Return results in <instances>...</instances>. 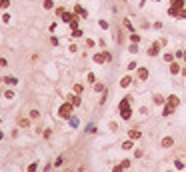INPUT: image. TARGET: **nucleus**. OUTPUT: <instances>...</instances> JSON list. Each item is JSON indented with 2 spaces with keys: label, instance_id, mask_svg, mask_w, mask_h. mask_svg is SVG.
<instances>
[{
  "label": "nucleus",
  "instance_id": "obj_8",
  "mask_svg": "<svg viewBox=\"0 0 186 172\" xmlns=\"http://www.w3.org/2000/svg\"><path fill=\"white\" fill-rule=\"evenodd\" d=\"M74 14H78L80 18H88V12H86L80 4H76V6H74Z\"/></svg>",
  "mask_w": 186,
  "mask_h": 172
},
{
  "label": "nucleus",
  "instance_id": "obj_7",
  "mask_svg": "<svg viewBox=\"0 0 186 172\" xmlns=\"http://www.w3.org/2000/svg\"><path fill=\"white\" fill-rule=\"evenodd\" d=\"M0 82H4L6 86H16L18 84V78H16V76H2Z\"/></svg>",
  "mask_w": 186,
  "mask_h": 172
},
{
  "label": "nucleus",
  "instance_id": "obj_11",
  "mask_svg": "<svg viewBox=\"0 0 186 172\" xmlns=\"http://www.w3.org/2000/svg\"><path fill=\"white\" fill-rule=\"evenodd\" d=\"M174 106H170V104H164L162 106V116H170V114H174Z\"/></svg>",
  "mask_w": 186,
  "mask_h": 172
},
{
  "label": "nucleus",
  "instance_id": "obj_40",
  "mask_svg": "<svg viewBox=\"0 0 186 172\" xmlns=\"http://www.w3.org/2000/svg\"><path fill=\"white\" fill-rule=\"evenodd\" d=\"M82 90H84L82 84H74V92H76V94H82Z\"/></svg>",
  "mask_w": 186,
  "mask_h": 172
},
{
  "label": "nucleus",
  "instance_id": "obj_43",
  "mask_svg": "<svg viewBox=\"0 0 186 172\" xmlns=\"http://www.w3.org/2000/svg\"><path fill=\"white\" fill-rule=\"evenodd\" d=\"M178 18H180V20H184L186 18V8H182V10L178 12Z\"/></svg>",
  "mask_w": 186,
  "mask_h": 172
},
{
  "label": "nucleus",
  "instance_id": "obj_41",
  "mask_svg": "<svg viewBox=\"0 0 186 172\" xmlns=\"http://www.w3.org/2000/svg\"><path fill=\"white\" fill-rule=\"evenodd\" d=\"M36 170H38V164H36V162H32V164L28 166V172H36Z\"/></svg>",
  "mask_w": 186,
  "mask_h": 172
},
{
  "label": "nucleus",
  "instance_id": "obj_35",
  "mask_svg": "<svg viewBox=\"0 0 186 172\" xmlns=\"http://www.w3.org/2000/svg\"><path fill=\"white\" fill-rule=\"evenodd\" d=\"M64 164V156H58L56 160H54V166H62Z\"/></svg>",
  "mask_w": 186,
  "mask_h": 172
},
{
  "label": "nucleus",
  "instance_id": "obj_31",
  "mask_svg": "<svg viewBox=\"0 0 186 172\" xmlns=\"http://www.w3.org/2000/svg\"><path fill=\"white\" fill-rule=\"evenodd\" d=\"M130 164H132V160H130V158H124L120 166H122V168H130Z\"/></svg>",
  "mask_w": 186,
  "mask_h": 172
},
{
  "label": "nucleus",
  "instance_id": "obj_46",
  "mask_svg": "<svg viewBox=\"0 0 186 172\" xmlns=\"http://www.w3.org/2000/svg\"><path fill=\"white\" fill-rule=\"evenodd\" d=\"M174 166H176L178 170H182V168H184V162H180V160H176V162H174Z\"/></svg>",
  "mask_w": 186,
  "mask_h": 172
},
{
  "label": "nucleus",
  "instance_id": "obj_4",
  "mask_svg": "<svg viewBox=\"0 0 186 172\" xmlns=\"http://www.w3.org/2000/svg\"><path fill=\"white\" fill-rule=\"evenodd\" d=\"M148 76H150V70H148V68H144V66H138V68H136V78H138V80L144 82V80H148Z\"/></svg>",
  "mask_w": 186,
  "mask_h": 172
},
{
  "label": "nucleus",
  "instance_id": "obj_49",
  "mask_svg": "<svg viewBox=\"0 0 186 172\" xmlns=\"http://www.w3.org/2000/svg\"><path fill=\"white\" fill-rule=\"evenodd\" d=\"M68 48H70V52H72V54H74V52H78V46H76V44H70Z\"/></svg>",
  "mask_w": 186,
  "mask_h": 172
},
{
  "label": "nucleus",
  "instance_id": "obj_1",
  "mask_svg": "<svg viewBox=\"0 0 186 172\" xmlns=\"http://www.w3.org/2000/svg\"><path fill=\"white\" fill-rule=\"evenodd\" d=\"M130 100H132L130 96H124V98L118 102V112H120V118H122V120H130V118H132V112H134V110L130 108Z\"/></svg>",
  "mask_w": 186,
  "mask_h": 172
},
{
  "label": "nucleus",
  "instance_id": "obj_10",
  "mask_svg": "<svg viewBox=\"0 0 186 172\" xmlns=\"http://www.w3.org/2000/svg\"><path fill=\"white\" fill-rule=\"evenodd\" d=\"M154 104H158V106H164L166 104V96H162V94H154Z\"/></svg>",
  "mask_w": 186,
  "mask_h": 172
},
{
  "label": "nucleus",
  "instance_id": "obj_17",
  "mask_svg": "<svg viewBox=\"0 0 186 172\" xmlns=\"http://www.w3.org/2000/svg\"><path fill=\"white\" fill-rule=\"evenodd\" d=\"M122 26H124L128 32H136V30H134V26H132V22H130L128 18H124V20H122Z\"/></svg>",
  "mask_w": 186,
  "mask_h": 172
},
{
  "label": "nucleus",
  "instance_id": "obj_34",
  "mask_svg": "<svg viewBox=\"0 0 186 172\" xmlns=\"http://www.w3.org/2000/svg\"><path fill=\"white\" fill-rule=\"evenodd\" d=\"M38 116H40V112H38L36 108H34V110H30V120H34V118H38Z\"/></svg>",
  "mask_w": 186,
  "mask_h": 172
},
{
  "label": "nucleus",
  "instance_id": "obj_32",
  "mask_svg": "<svg viewBox=\"0 0 186 172\" xmlns=\"http://www.w3.org/2000/svg\"><path fill=\"white\" fill-rule=\"evenodd\" d=\"M86 132H88V134H94V132H96V124H92V122H90V124L86 126Z\"/></svg>",
  "mask_w": 186,
  "mask_h": 172
},
{
  "label": "nucleus",
  "instance_id": "obj_27",
  "mask_svg": "<svg viewBox=\"0 0 186 172\" xmlns=\"http://www.w3.org/2000/svg\"><path fill=\"white\" fill-rule=\"evenodd\" d=\"M178 12H180L178 8H172V6L168 8V14H170V16H174V18H178Z\"/></svg>",
  "mask_w": 186,
  "mask_h": 172
},
{
  "label": "nucleus",
  "instance_id": "obj_53",
  "mask_svg": "<svg viewBox=\"0 0 186 172\" xmlns=\"http://www.w3.org/2000/svg\"><path fill=\"white\" fill-rule=\"evenodd\" d=\"M158 42H160V46H166V44H168V40H166V38H160Z\"/></svg>",
  "mask_w": 186,
  "mask_h": 172
},
{
  "label": "nucleus",
  "instance_id": "obj_55",
  "mask_svg": "<svg viewBox=\"0 0 186 172\" xmlns=\"http://www.w3.org/2000/svg\"><path fill=\"white\" fill-rule=\"evenodd\" d=\"M182 62H186V50H184V56H182Z\"/></svg>",
  "mask_w": 186,
  "mask_h": 172
},
{
  "label": "nucleus",
  "instance_id": "obj_33",
  "mask_svg": "<svg viewBox=\"0 0 186 172\" xmlns=\"http://www.w3.org/2000/svg\"><path fill=\"white\" fill-rule=\"evenodd\" d=\"M64 12H66V10H64V6H58V8L54 10V14H56V16H62Z\"/></svg>",
  "mask_w": 186,
  "mask_h": 172
},
{
  "label": "nucleus",
  "instance_id": "obj_5",
  "mask_svg": "<svg viewBox=\"0 0 186 172\" xmlns=\"http://www.w3.org/2000/svg\"><path fill=\"white\" fill-rule=\"evenodd\" d=\"M168 70H170V74H180V72H182V64H180L178 60H172L170 66H168Z\"/></svg>",
  "mask_w": 186,
  "mask_h": 172
},
{
  "label": "nucleus",
  "instance_id": "obj_16",
  "mask_svg": "<svg viewBox=\"0 0 186 172\" xmlns=\"http://www.w3.org/2000/svg\"><path fill=\"white\" fill-rule=\"evenodd\" d=\"M186 4V0H170V6L172 8H178V10H182Z\"/></svg>",
  "mask_w": 186,
  "mask_h": 172
},
{
  "label": "nucleus",
  "instance_id": "obj_44",
  "mask_svg": "<svg viewBox=\"0 0 186 172\" xmlns=\"http://www.w3.org/2000/svg\"><path fill=\"white\" fill-rule=\"evenodd\" d=\"M182 56H184V50H176L174 52V58H182Z\"/></svg>",
  "mask_w": 186,
  "mask_h": 172
},
{
  "label": "nucleus",
  "instance_id": "obj_23",
  "mask_svg": "<svg viewBox=\"0 0 186 172\" xmlns=\"http://www.w3.org/2000/svg\"><path fill=\"white\" fill-rule=\"evenodd\" d=\"M162 58H164V62H168V64H170V62L174 60V52H164V56H162Z\"/></svg>",
  "mask_w": 186,
  "mask_h": 172
},
{
  "label": "nucleus",
  "instance_id": "obj_56",
  "mask_svg": "<svg viewBox=\"0 0 186 172\" xmlns=\"http://www.w3.org/2000/svg\"><path fill=\"white\" fill-rule=\"evenodd\" d=\"M2 136H4V134H2V130H0V140H2Z\"/></svg>",
  "mask_w": 186,
  "mask_h": 172
},
{
  "label": "nucleus",
  "instance_id": "obj_12",
  "mask_svg": "<svg viewBox=\"0 0 186 172\" xmlns=\"http://www.w3.org/2000/svg\"><path fill=\"white\" fill-rule=\"evenodd\" d=\"M92 60L96 62V64H104V62H106V58H104V52H96V54L92 56Z\"/></svg>",
  "mask_w": 186,
  "mask_h": 172
},
{
  "label": "nucleus",
  "instance_id": "obj_26",
  "mask_svg": "<svg viewBox=\"0 0 186 172\" xmlns=\"http://www.w3.org/2000/svg\"><path fill=\"white\" fill-rule=\"evenodd\" d=\"M2 96H4V98H6V100H12V98H14V96H16V94H14V92H12V90H4V94H2Z\"/></svg>",
  "mask_w": 186,
  "mask_h": 172
},
{
  "label": "nucleus",
  "instance_id": "obj_14",
  "mask_svg": "<svg viewBox=\"0 0 186 172\" xmlns=\"http://www.w3.org/2000/svg\"><path fill=\"white\" fill-rule=\"evenodd\" d=\"M74 16H78V14H74V12H64V14H62V22H66V24H70Z\"/></svg>",
  "mask_w": 186,
  "mask_h": 172
},
{
  "label": "nucleus",
  "instance_id": "obj_51",
  "mask_svg": "<svg viewBox=\"0 0 186 172\" xmlns=\"http://www.w3.org/2000/svg\"><path fill=\"white\" fill-rule=\"evenodd\" d=\"M110 130H114V132H116V130H118V124H116V122H110Z\"/></svg>",
  "mask_w": 186,
  "mask_h": 172
},
{
  "label": "nucleus",
  "instance_id": "obj_58",
  "mask_svg": "<svg viewBox=\"0 0 186 172\" xmlns=\"http://www.w3.org/2000/svg\"><path fill=\"white\" fill-rule=\"evenodd\" d=\"M120 2H126V0H120Z\"/></svg>",
  "mask_w": 186,
  "mask_h": 172
},
{
  "label": "nucleus",
  "instance_id": "obj_57",
  "mask_svg": "<svg viewBox=\"0 0 186 172\" xmlns=\"http://www.w3.org/2000/svg\"><path fill=\"white\" fill-rule=\"evenodd\" d=\"M0 122H2V116H0Z\"/></svg>",
  "mask_w": 186,
  "mask_h": 172
},
{
  "label": "nucleus",
  "instance_id": "obj_28",
  "mask_svg": "<svg viewBox=\"0 0 186 172\" xmlns=\"http://www.w3.org/2000/svg\"><path fill=\"white\" fill-rule=\"evenodd\" d=\"M68 26H70L72 30H76V28H78V16H74V18H72V22H70Z\"/></svg>",
  "mask_w": 186,
  "mask_h": 172
},
{
  "label": "nucleus",
  "instance_id": "obj_18",
  "mask_svg": "<svg viewBox=\"0 0 186 172\" xmlns=\"http://www.w3.org/2000/svg\"><path fill=\"white\" fill-rule=\"evenodd\" d=\"M30 126V118H18V128H28Z\"/></svg>",
  "mask_w": 186,
  "mask_h": 172
},
{
  "label": "nucleus",
  "instance_id": "obj_24",
  "mask_svg": "<svg viewBox=\"0 0 186 172\" xmlns=\"http://www.w3.org/2000/svg\"><path fill=\"white\" fill-rule=\"evenodd\" d=\"M86 82H88V84H94V82H96V76H94V72H88V74H86Z\"/></svg>",
  "mask_w": 186,
  "mask_h": 172
},
{
  "label": "nucleus",
  "instance_id": "obj_59",
  "mask_svg": "<svg viewBox=\"0 0 186 172\" xmlns=\"http://www.w3.org/2000/svg\"><path fill=\"white\" fill-rule=\"evenodd\" d=\"M156 2H160V0H156Z\"/></svg>",
  "mask_w": 186,
  "mask_h": 172
},
{
  "label": "nucleus",
  "instance_id": "obj_45",
  "mask_svg": "<svg viewBox=\"0 0 186 172\" xmlns=\"http://www.w3.org/2000/svg\"><path fill=\"white\" fill-rule=\"evenodd\" d=\"M104 58H106V62H110V60H112V54H110L108 50H104Z\"/></svg>",
  "mask_w": 186,
  "mask_h": 172
},
{
  "label": "nucleus",
  "instance_id": "obj_25",
  "mask_svg": "<svg viewBox=\"0 0 186 172\" xmlns=\"http://www.w3.org/2000/svg\"><path fill=\"white\" fill-rule=\"evenodd\" d=\"M126 68H128V72H132V70H136V68H138V62H136V60H132V62H128V66H126Z\"/></svg>",
  "mask_w": 186,
  "mask_h": 172
},
{
  "label": "nucleus",
  "instance_id": "obj_9",
  "mask_svg": "<svg viewBox=\"0 0 186 172\" xmlns=\"http://www.w3.org/2000/svg\"><path fill=\"white\" fill-rule=\"evenodd\" d=\"M160 144H162L164 148H172V146H174V138H172V136H164Z\"/></svg>",
  "mask_w": 186,
  "mask_h": 172
},
{
  "label": "nucleus",
  "instance_id": "obj_19",
  "mask_svg": "<svg viewBox=\"0 0 186 172\" xmlns=\"http://www.w3.org/2000/svg\"><path fill=\"white\" fill-rule=\"evenodd\" d=\"M122 148H124V150H130V148H134V140H132V138L124 140V142H122Z\"/></svg>",
  "mask_w": 186,
  "mask_h": 172
},
{
  "label": "nucleus",
  "instance_id": "obj_2",
  "mask_svg": "<svg viewBox=\"0 0 186 172\" xmlns=\"http://www.w3.org/2000/svg\"><path fill=\"white\" fill-rule=\"evenodd\" d=\"M72 112H74V104H72L70 100H68V102H64V104L58 108V116H60V118H66V120L72 116Z\"/></svg>",
  "mask_w": 186,
  "mask_h": 172
},
{
  "label": "nucleus",
  "instance_id": "obj_13",
  "mask_svg": "<svg viewBox=\"0 0 186 172\" xmlns=\"http://www.w3.org/2000/svg\"><path fill=\"white\" fill-rule=\"evenodd\" d=\"M132 80H134V78H132L130 74H126V76H124V78L120 80V86H122V88H128V86L132 84Z\"/></svg>",
  "mask_w": 186,
  "mask_h": 172
},
{
  "label": "nucleus",
  "instance_id": "obj_6",
  "mask_svg": "<svg viewBox=\"0 0 186 172\" xmlns=\"http://www.w3.org/2000/svg\"><path fill=\"white\" fill-rule=\"evenodd\" d=\"M166 104H170V106L178 108V106H180V98H178L176 94H170V96H166Z\"/></svg>",
  "mask_w": 186,
  "mask_h": 172
},
{
  "label": "nucleus",
  "instance_id": "obj_15",
  "mask_svg": "<svg viewBox=\"0 0 186 172\" xmlns=\"http://www.w3.org/2000/svg\"><path fill=\"white\" fill-rule=\"evenodd\" d=\"M128 136H130L132 140H138L140 136H142V132H140L138 128H130V130H128Z\"/></svg>",
  "mask_w": 186,
  "mask_h": 172
},
{
  "label": "nucleus",
  "instance_id": "obj_3",
  "mask_svg": "<svg viewBox=\"0 0 186 172\" xmlns=\"http://www.w3.org/2000/svg\"><path fill=\"white\" fill-rule=\"evenodd\" d=\"M160 48H162V46H160V42H158V40H156V42L150 44V48L146 50V54H148L150 58H154V56H158V54H160Z\"/></svg>",
  "mask_w": 186,
  "mask_h": 172
},
{
  "label": "nucleus",
  "instance_id": "obj_47",
  "mask_svg": "<svg viewBox=\"0 0 186 172\" xmlns=\"http://www.w3.org/2000/svg\"><path fill=\"white\" fill-rule=\"evenodd\" d=\"M8 66V60L6 58H0V68H6Z\"/></svg>",
  "mask_w": 186,
  "mask_h": 172
},
{
  "label": "nucleus",
  "instance_id": "obj_60",
  "mask_svg": "<svg viewBox=\"0 0 186 172\" xmlns=\"http://www.w3.org/2000/svg\"><path fill=\"white\" fill-rule=\"evenodd\" d=\"M168 172H172V170H168Z\"/></svg>",
  "mask_w": 186,
  "mask_h": 172
},
{
  "label": "nucleus",
  "instance_id": "obj_54",
  "mask_svg": "<svg viewBox=\"0 0 186 172\" xmlns=\"http://www.w3.org/2000/svg\"><path fill=\"white\" fill-rule=\"evenodd\" d=\"M122 170H124L122 166H114V168H112V172H122Z\"/></svg>",
  "mask_w": 186,
  "mask_h": 172
},
{
  "label": "nucleus",
  "instance_id": "obj_42",
  "mask_svg": "<svg viewBox=\"0 0 186 172\" xmlns=\"http://www.w3.org/2000/svg\"><path fill=\"white\" fill-rule=\"evenodd\" d=\"M86 46H88V48H94V46H96V42H94L92 38H86Z\"/></svg>",
  "mask_w": 186,
  "mask_h": 172
},
{
  "label": "nucleus",
  "instance_id": "obj_29",
  "mask_svg": "<svg viewBox=\"0 0 186 172\" xmlns=\"http://www.w3.org/2000/svg\"><path fill=\"white\" fill-rule=\"evenodd\" d=\"M70 34H72V38H80V36H82V34H84V32H82V30H80V28H76V30H72V32H70Z\"/></svg>",
  "mask_w": 186,
  "mask_h": 172
},
{
  "label": "nucleus",
  "instance_id": "obj_20",
  "mask_svg": "<svg viewBox=\"0 0 186 172\" xmlns=\"http://www.w3.org/2000/svg\"><path fill=\"white\" fill-rule=\"evenodd\" d=\"M140 40H142V38H140L138 32H130V42H132V44H138Z\"/></svg>",
  "mask_w": 186,
  "mask_h": 172
},
{
  "label": "nucleus",
  "instance_id": "obj_30",
  "mask_svg": "<svg viewBox=\"0 0 186 172\" xmlns=\"http://www.w3.org/2000/svg\"><path fill=\"white\" fill-rule=\"evenodd\" d=\"M68 122H70V126H72V128H76V126H78V118H76V116H70V118H68Z\"/></svg>",
  "mask_w": 186,
  "mask_h": 172
},
{
  "label": "nucleus",
  "instance_id": "obj_22",
  "mask_svg": "<svg viewBox=\"0 0 186 172\" xmlns=\"http://www.w3.org/2000/svg\"><path fill=\"white\" fill-rule=\"evenodd\" d=\"M42 8H44V10H52V8H54V0H44V2H42Z\"/></svg>",
  "mask_w": 186,
  "mask_h": 172
},
{
  "label": "nucleus",
  "instance_id": "obj_21",
  "mask_svg": "<svg viewBox=\"0 0 186 172\" xmlns=\"http://www.w3.org/2000/svg\"><path fill=\"white\" fill-rule=\"evenodd\" d=\"M92 88H94V92H104V90H106V86L102 84V82H94Z\"/></svg>",
  "mask_w": 186,
  "mask_h": 172
},
{
  "label": "nucleus",
  "instance_id": "obj_37",
  "mask_svg": "<svg viewBox=\"0 0 186 172\" xmlns=\"http://www.w3.org/2000/svg\"><path fill=\"white\" fill-rule=\"evenodd\" d=\"M2 22H4V24H8V22H10V14H8V12H4V14H2Z\"/></svg>",
  "mask_w": 186,
  "mask_h": 172
},
{
  "label": "nucleus",
  "instance_id": "obj_48",
  "mask_svg": "<svg viewBox=\"0 0 186 172\" xmlns=\"http://www.w3.org/2000/svg\"><path fill=\"white\" fill-rule=\"evenodd\" d=\"M50 44H52V46H58V38H56V36H50Z\"/></svg>",
  "mask_w": 186,
  "mask_h": 172
},
{
  "label": "nucleus",
  "instance_id": "obj_39",
  "mask_svg": "<svg viewBox=\"0 0 186 172\" xmlns=\"http://www.w3.org/2000/svg\"><path fill=\"white\" fill-rule=\"evenodd\" d=\"M128 50H130L132 54H136V52H138V44H130V46H128Z\"/></svg>",
  "mask_w": 186,
  "mask_h": 172
},
{
  "label": "nucleus",
  "instance_id": "obj_36",
  "mask_svg": "<svg viewBox=\"0 0 186 172\" xmlns=\"http://www.w3.org/2000/svg\"><path fill=\"white\" fill-rule=\"evenodd\" d=\"M8 6H10V0H0V8L2 10H6Z\"/></svg>",
  "mask_w": 186,
  "mask_h": 172
},
{
  "label": "nucleus",
  "instance_id": "obj_50",
  "mask_svg": "<svg viewBox=\"0 0 186 172\" xmlns=\"http://www.w3.org/2000/svg\"><path fill=\"white\" fill-rule=\"evenodd\" d=\"M50 136H52V130H50V128H46V130H44V138H46V140H48Z\"/></svg>",
  "mask_w": 186,
  "mask_h": 172
},
{
  "label": "nucleus",
  "instance_id": "obj_38",
  "mask_svg": "<svg viewBox=\"0 0 186 172\" xmlns=\"http://www.w3.org/2000/svg\"><path fill=\"white\" fill-rule=\"evenodd\" d=\"M98 26H100L102 30H108V22H106V20H100V22H98Z\"/></svg>",
  "mask_w": 186,
  "mask_h": 172
},
{
  "label": "nucleus",
  "instance_id": "obj_52",
  "mask_svg": "<svg viewBox=\"0 0 186 172\" xmlns=\"http://www.w3.org/2000/svg\"><path fill=\"white\" fill-rule=\"evenodd\" d=\"M142 154H144V152H142V148H138V150H136V152H134V156H136V158H140V156H142Z\"/></svg>",
  "mask_w": 186,
  "mask_h": 172
}]
</instances>
